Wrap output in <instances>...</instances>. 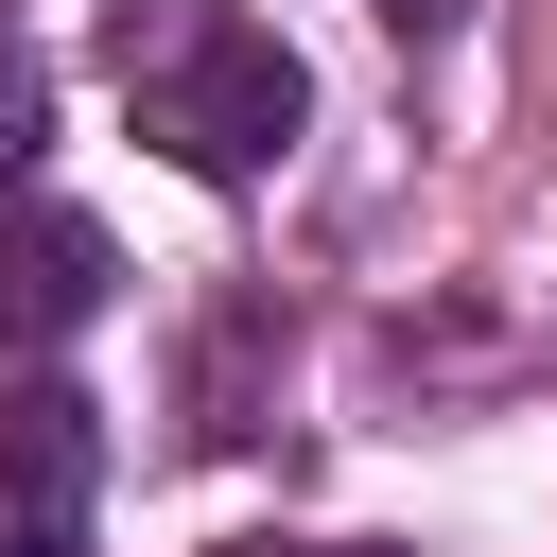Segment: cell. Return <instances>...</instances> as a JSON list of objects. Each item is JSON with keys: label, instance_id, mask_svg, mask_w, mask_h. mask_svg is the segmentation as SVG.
Returning a JSON list of instances; mask_svg holds the SVG:
<instances>
[{"label": "cell", "instance_id": "obj_1", "mask_svg": "<svg viewBox=\"0 0 557 557\" xmlns=\"http://www.w3.org/2000/svg\"><path fill=\"white\" fill-rule=\"evenodd\" d=\"M104 70H122V122H139L174 174H209V191L278 174L296 122H313V70H296L244 0H104Z\"/></svg>", "mask_w": 557, "mask_h": 557}, {"label": "cell", "instance_id": "obj_2", "mask_svg": "<svg viewBox=\"0 0 557 557\" xmlns=\"http://www.w3.org/2000/svg\"><path fill=\"white\" fill-rule=\"evenodd\" d=\"M87 505H104V418L70 383H17L0 400V557H87Z\"/></svg>", "mask_w": 557, "mask_h": 557}, {"label": "cell", "instance_id": "obj_3", "mask_svg": "<svg viewBox=\"0 0 557 557\" xmlns=\"http://www.w3.org/2000/svg\"><path fill=\"white\" fill-rule=\"evenodd\" d=\"M104 226L87 209H0V348H70L87 313H104Z\"/></svg>", "mask_w": 557, "mask_h": 557}, {"label": "cell", "instance_id": "obj_4", "mask_svg": "<svg viewBox=\"0 0 557 557\" xmlns=\"http://www.w3.org/2000/svg\"><path fill=\"white\" fill-rule=\"evenodd\" d=\"M35 122H52V87H35V52H17V35H0V191H17V174H35Z\"/></svg>", "mask_w": 557, "mask_h": 557}, {"label": "cell", "instance_id": "obj_5", "mask_svg": "<svg viewBox=\"0 0 557 557\" xmlns=\"http://www.w3.org/2000/svg\"><path fill=\"white\" fill-rule=\"evenodd\" d=\"M261 557H400V540H261Z\"/></svg>", "mask_w": 557, "mask_h": 557}, {"label": "cell", "instance_id": "obj_6", "mask_svg": "<svg viewBox=\"0 0 557 557\" xmlns=\"http://www.w3.org/2000/svg\"><path fill=\"white\" fill-rule=\"evenodd\" d=\"M383 17H400V35H435V17H453V0H383Z\"/></svg>", "mask_w": 557, "mask_h": 557}]
</instances>
